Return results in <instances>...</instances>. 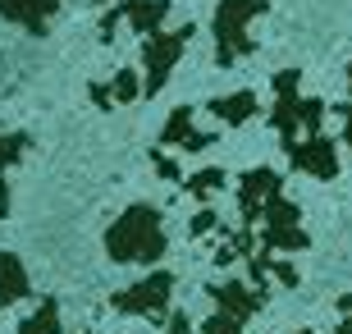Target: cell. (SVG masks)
<instances>
[{"mask_svg": "<svg viewBox=\"0 0 352 334\" xmlns=\"http://www.w3.org/2000/svg\"><path fill=\"white\" fill-rule=\"evenodd\" d=\"M238 229H224L220 216L201 206L192 220V238H210V261L215 266H234L248 261L252 284L270 293L279 289H298L302 275L293 266L298 252L311 247L302 229V206L284 193V174L270 165H252L238 174Z\"/></svg>", "mask_w": 352, "mask_h": 334, "instance_id": "1", "label": "cell"}, {"mask_svg": "<svg viewBox=\"0 0 352 334\" xmlns=\"http://www.w3.org/2000/svg\"><path fill=\"white\" fill-rule=\"evenodd\" d=\"M274 87V105H270V129L279 133V147L284 156L302 152V147H316V142H325V110L329 105L320 96H307L302 92V69H279L270 78Z\"/></svg>", "mask_w": 352, "mask_h": 334, "instance_id": "2", "label": "cell"}, {"mask_svg": "<svg viewBox=\"0 0 352 334\" xmlns=\"http://www.w3.org/2000/svg\"><path fill=\"white\" fill-rule=\"evenodd\" d=\"M170 233H165V216L151 202H133L124 216H115V225L105 229V257L119 266H151L165 257Z\"/></svg>", "mask_w": 352, "mask_h": 334, "instance_id": "3", "label": "cell"}, {"mask_svg": "<svg viewBox=\"0 0 352 334\" xmlns=\"http://www.w3.org/2000/svg\"><path fill=\"white\" fill-rule=\"evenodd\" d=\"M270 10V0H220L215 14H210V41H215V69H234L243 65L256 41H252L248 28Z\"/></svg>", "mask_w": 352, "mask_h": 334, "instance_id": "4", "label": "cell"}, {"mask_svg": "<svg viewBox=\"0 0 352 334\" xmlns=\"http://www.w3.org/2000/svg\"><path fill=\"white\" fill-rule=\"evenodd\" d=\"M210 316L201 321V334H248V321L265 307V298L252 280H220L206 284Z\"/></svg>", "mask_w": 352, "mask_h": 334, "instance_id": "5", "label": "cell"}, {"mask_svg": "<svg viewBox=\"0 0 352 334\" xmlns=\"http://www.w3.org/2000/svg\"><path fill=\"white\" fill-rule=\"evenodd\" d=\"M170 302H174V275L170 270H151L146 280H133L129 289L110 293V311L138 316V321H151V325L170 321V311H174Z\"/></svg>", "mask_w": 352, "mask_h": 334, "instance_id": "6", "label": "cell"}, {"mask_svg": "<svg viewBox=\"0 0 352 334\" xmlns=\"http://www.w3.org/2000/svg\"><path fill=\"white\" fill-rule=\"evenodd\" d=\"M170 0H119V5H110V10L101 14V23H96V37H101V46H110V41L129 28V32H138L142 41L160 37L165 32V19H170Z\"/></svg>", "mask_w": 352, "mask_h": 334, "instance_id": "7", "label": "cell"}, {"mask_svg": "<svg viewBox=\"0 0 352 334\" xmlns=\"http://www.w3.org/2000/svg\"><path fill=\"white\" fill-rule=\"evenodd\" d=\"M197 37V23H183V28H165L160 37L142 41V96H160L165 92V83H170L174 65L183 60V51L192 46Z\"/></svg>", "mask_w": 352, "mask_h": 334, "instance_id": "8", "label": "cell"}, {"mask_svg": "<svg viewBox=\"0 0 352 334\" xmlns=\"http://www.w3.org/2000/svg\"><path fill=\"white\" fill-rule=\"evenodd\" d=\"M215 142H220V133L197 129L192 105H174L170 119H165V129H160V138H156V147L160 152H206V147H215Z\"/></svg>", "mask_w": 352, "mask_h": 334, "instance_id": "9", "label": "cell"}, {"mask_svg": "<svg viewBox=\"0 0 352 334\" xmlns=\"http://www.w3.org/2000/svg\"><path fill=\"white\" fill-rule=\"evenodd\" d=\"M60 10H65V0H0V19L23 28L28 37H46Z\"/></svg>", "mask_w": 352, "mask_h": 334, "instance_id": "10", "label": "cell"}, {"mask_svg": "<svg viewBox=\"0 0 352 334\" xmlns=\"http://www.w3.org/2000/svg\"><path fill=\"white\" fill-rule=\"evenodd\" d=\"M87 96L96 110H119V105H133L142 96V74L138 69H115L101 83H87Z\"/></svg>", "mask_w": 352, "mask_h": 334, "instance_id": "11", "label": "cell"}, {"mask_svg": "<svg viewBox=\"0 0 352 334\" xmlns=\"http://www.w3.org/2000/svg\"><path fill=\"white\" fill-rule=\"evenodd\" d=\"M256 110H261L256 92H229V96H210L206 101V115H215L224 129H238V124L256 119Z\"/></svg>", "mask_w": 352, "mask_h": 334, "instance_id": "12", "label": "cell"}, {"mask_svg": "<svg viewBox=\"0 0 352 334\" xmlns=\"http://www.w3.org/2000/svg\"><path fill=\"white\" fill-rule=\"evenodd\" d=\"M28 147H32V138H28V133H0V220L10 216V206H14L5 174H10V169L28 156Z\"/></svg>", "mask_w": 352, "mask_h": 334, "instance_id": "13", "label": "cell"}, {"mask_svg": "<svg viewBox=\"0 0 352 334\" xmlns=\"http://www.w3.org/2000/svg\"><path fill=\"white\" fill-rule=\"evenodd\" d=\"M32 293V280H28V266L14 252H0V298H10L14 302H23V298Z\"/></svg>", "mask_w": 352, "mask_h": 334, "instance_id": "14", "label": "cell"}, {"mask_svg": "<svg viewBox=\"0 0 352 334\" xmlns=\"http://www.w3.org/2000/svg\"><path fill=\"white\" fill-rule=\"evenodd\" d=\"M224 183H229V174H224L220 165H206V169H197V174H188V179H183V193L197 197V202L206 206L215 193H224Z\"/></svg>", "mask_w": 352, "mask_h": 334, "instance_id": "15", "label": "cell"}, {"mask_svg": "<svg viewBox=\"0 0 352 334\" xmlns=\"http://www.w3.org/2000/svg\"><path fill=\"white\" fill-rule=\"evenodd\" d=\"M19 334H60V302L55 298H41L37 307L19 321Z\"/></svg>", "mask_w": 352, "mask_h": 334, "instance_id": "16", "label": "cell"}, {"mask_svg": "<svg viewBox=\"0 0 352 334\" xmlns=\"http://www.w3.org/2000/svg\"><path fill=\"white\" fill-rule=\"evenodd\" d=\"M146 160H151V169H156L160 179H170V183H179V188H183V179H188V174H183V169L174 165V160L160 152V147H151V152H146Z\"/></svg>", "mask_w": 352, "mask_h": 334, "instance_id": "17", "label": "cell"}, {"mask_svg": "<svg viewBox=\"0 0 352 334\" xmlns=\"http://www.w3.org/2000/svg\"><path fill=\"white\" fill-rule=\"evenodd\" d=\"M334 115H339V142H348V152H352V101H343V105H329Z\"/></svg>", "mask_w": 352, "mask_h": 334, "instance_id": "18", "label": "cell"}, {"mask_svg": "<svg viewBox=\"0 0 352 334\" xmlns=\"http://www.w3.org/2000/svg\"><path fill=\"white\" fill-rule=\"evenodd\" d=\"M334 311H339V334H352V293H339Z\"/></svg>", "mask_w": 352, "mask_h": 334, "instance_id": "19", "label": "cell"}, {"mask_svg": "<svg viewBox=\"0 0 352 334\" xmlns=\"http://www.w3.org/2000/svg\"><path fill=\"white\" fill-rule=\"evenodd\" d=\"M165 334H192V321H188L183 311H170V321H165Z\"/></svg>", "mask_w": 352, "mask_h": 334, "instance_id": "20", "label": "cell"}, {"mask_svg": "<svg viewBox=\"0 0 352 334\" xmlns=\"http://www.w3.org/2000/svg\"><path fill=\"white\" fill-rule=\"evenodd\" d=\"M348 101H352V65H348Z\"/></svg>", "mask_w": 352, "mask_h": 334, "instance_id": "21", "label": "cell"}, {"mask_svg": "<svg viewBox=\"0 0 352 334\" xmlns=\"http://www.w3.org/2000/svg\"><path fill=\"white\" fill-rule=\"evenodd\" d=\"M293 334H320V330H293Z\"/></svg>", "mask_w": 352, "mask_h": 334, "instance_id": "22", "label": "cell"}, {"mask_svg": "<svg viewBox=\"0 0 352 334\" xmlns=\"http://www.w3.org/2000/svg\"><path fill=\"white\" fill-rule=\"evenodd\" d=\"M96 5H105V0H96Z\"/></svg>", "mask_w": 352, "mask_h": 334, "instance_id": "23", "label": "cell"}]
</instances>
